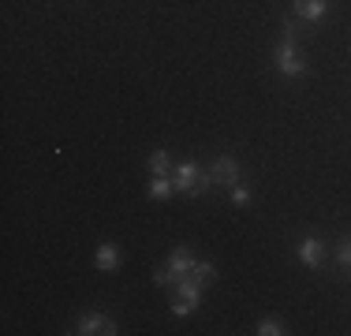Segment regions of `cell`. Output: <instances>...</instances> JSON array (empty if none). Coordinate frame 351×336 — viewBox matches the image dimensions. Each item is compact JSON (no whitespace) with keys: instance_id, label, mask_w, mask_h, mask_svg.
<instances>
[{"instance_id":"obj_3","label":"cell","mask_w":351,"mask_h":336,"mask_svg":"<svg viewBox=\"0 0 351 336\" xmlns=\"http://www.w3.org/2000/svg\"><path fill=\"white\" fill-rule=\"evenodd\" d=\"M176 191H187V195H198L202 187H210V176H202V168H198L195 161H183L180 168H176Z\"/></svg>"},{"instance_id":"obj_10","label":"cell","mask_w":351,"mask_h":336,"mask_svg":"<svg viewBox=\"0 0 351 336\" xmlns=\"http://www.w3.org/2000/svg\"><path fill=\"white\" fill-rule=\"evenodd\" d=\"M172 187H176L172 176H154V183H149V195H154V198H169Z\"/></svg>"},{"instance_id":"obj_1","label":"cell","mask_w":351,"mask_h":336,"mask_svg":"<svg viewBox=\"0 0 351 336\" xmlns=\"http://www.w3.org/2000/svg\"><path fill=\"white\" fill-rule=\"evenodd\" d=\"M172 288H176L172 314H191V310H198V302H202V280H198L195 273L183 276V280H176Z\"/></svg>"},{"instance_id":"obj_15","label":"cell","mask_w":351,"mask_h":336,"mask_svg":"<svg viewBox=\"0 0 351 336\" xmlns=\"http://www.w3.org/2000/svg\"><path fill=\"white\" fill-rule=\"evenodd\" d=\"M340 262H344V265H351V239L344 243V247H340Z\"/></svg>"},{"instance_id":"obj_2","label":"cell","mask_w":351,"mask_h":336,"mask_svg":"<svg viewBox=\"0 0 351 336\" xmlns=\"http://www.w3.org/2000/svg\"><path fill=\"white\" fill-rule=\"evenodd\" d=\"M195 254H191L187 247H180V250H172V262H169V269H161V273H157V284H176V280H183V276H191L195 273Z\"/></svg>"},{"instance_id":"obj_4","label":"cell","mask_w":351,"mask_h":336,"mask_svg":"<svg viewBox=\"0 0 351 336\" xmlns=\"http://www.w3.org/2000/svg\"><path fill=\"white\" fill-rule=\"evenodd\" d=\"M277 67H280L284 75H303L306 71L303 56H299V49L291 45V41H284V45L277 49Z\"/></svg>"},{"instance_id":"obj_14","label":"cell","mask_w":351,"mask_h":336,"mask_svg":"<svg viewBox=\"0 0 351 336\" xmlns=\"http://www.w3.org/2000/svg\"><path fill=\"white\" fill-rule=\"evenodd\" d=\"M232 198H236V206H247V202H250V195L243 187H232Z\"/></svg>"},{"instance_id":"obj_11","label":"cell","mask_w":351,"mask_h":336,"mask_svg":"<svg viewBox=\"0 0 351 336\" xmlns=\"http://www.w3.org/2000/svg\"><path fill=\"white\" fill-rule=\"evenodd\" d=\"M169 154H165V149H154V154H149V172L154 176H169Z\"/></svg>"},{"instance_id":"obj_6","label":"cell","mask_w":351,"mask_h":336,"mask_svg":"<svg viewBox=\"0 0 351 336\" xmlns=\"http://www.w3.org/2000/svg\"><path fill=\"white\" fill-rule=\"evenodd\" d=\"M79 333L82 336H90V333H116V325H112V317H105V314H90V317H82V322H79Z\"/></svg>"},{"instance_id":"obj_7","label":"cell","mask_w":351,"mask_h":336,"mask_svg":"<svg viewBox=\"0 0 351 336\" xmlns=\"http://www.w3.org/2000/svg\"><path fill=\"white\" fill-rule=\"evenodd\" d=\"M116 265H120V250H116L112 243H105V247L97 250V269H105V273H112Z\"/></svg>"},{"instance_id":"obj_8","label":"cell","mask_w":351,"mask_h":336,"mask_svg":"<svg viewBox=\"0 0 351 336\" xmlns=\"http://www.w3.org/2000/svg\"><path fill=\"white\" fill-rule=\"evenodd\" d=\"M299 258H303V265H322V243H317V239H303Z\"/></svg>"},{"instance_id":"obj_13","label":"cell","mask_w":351,"mask_h":336,"mask_svg":"<svg viewBox=\"0 0 351 336\" xmlns=\"http://www.w3.org/2000/svg\"><path fill=\"white\" fill-rule=\"evenodd\" d=\"M195 276H198V280H202V284H210V280H213V265L198 262V265H195Z\"/></svg>"},{"instance_id":"obj_5","label":"cell","mask_w":351,"mask_h":336,"mask_svg":"<svg viewBox=\"0 0 351 336\" xmlns=\"http://www.w3.org/2000/svg\"><path fill=\"white\" fill-rule=\"evenodd\" d=\"M210 180H213V183H228V187H236V180H239V165L232 161V157H217L213 168H210Z\"/></svg>"},{"instance_id":"obj_12","label":"cell","mask_w":351,"mask_h":336,"mask_svg":"<svg viewBox=\"0 0 351 336\" xmlns=\"http://www.w3.org/2000/svg\"><path fill=\"white\" fill-rule=\"evenodd\" d=\"M258 333H262V336H280L284 329H280V322H273V317H265V322L258 325Z\"/></svg>"},{"instance_id":"obj_9","label":"cell","mask_w":351,"mask_h":336,"mask_svg":"<svg viewBox=\"0 0 351 336\" xmlns=\"http://www.w3.org/2000/svg\"><path fill=\"white\" fill-rule=\"evenodd\" d=\"M295 12L303 19H322L325 15V0H295Z\"/></svg>"}]
</instances>
